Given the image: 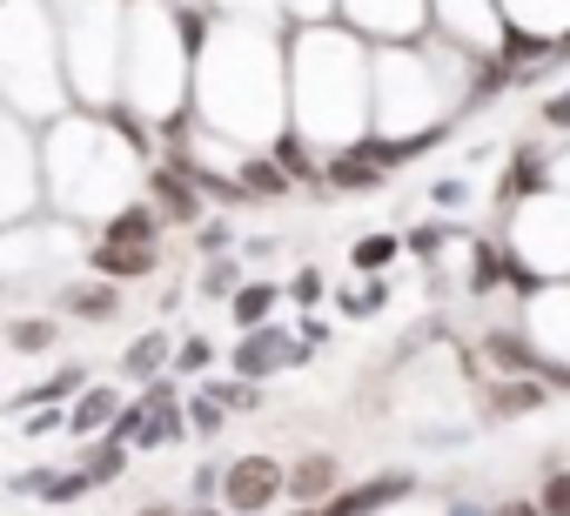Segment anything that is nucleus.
Here are the masks:
<instances>
[{"label": "nucleus", "instance_id": "nucleus-1", "mask_svg": "<svg viewBox=\"0 0 570 516\" xmlns=\"http://www.w3.org/2000/svg\"><path fill=\"white\" fill-rule=\"evenodd\" d=\"M282 489H289V469H282L275 456H262V449H255V456H235L228 476H222V503H228L235 516H262Z\"/></svg>", "mask_w": 570, "mask_h": 516}, {"label": "nucleus", "instance_id": "nucleus-2", "mask_svg": "<svg viewBox=\"0 0 570 516\" xmlns=\"http://www.w3.org/2000/svg\"><path fill=\"white\" fill-rule=\"evenodd\" d=\"M296 363H309V343H303V336H282V329H242V343H235V376H242V383H262V376L296 369Z\"/></svg>", "mask_w": 570, "mask_h": 516}, {"label": "nucleus", "instance_id": "nucleus-3", "mask_svg": "<svg viewBox=\"0 0 570 516\" xmlns=\"http://www.w3.org/2000/svg\"><path fill=\"white\" fill-rule=\"evenodd\" d=\"M155 262H161L155 241H95V276L101 282H141V276H155Z\"/></svg>", "mask_w": 570, "mask_h": 516}, {"label": "nucleus", "instance_id": "nucleus-4", "mask_svg": "<svg viewBox=\"0 0 570 516\" xmlns=\"http://www.w3.org/2000/svg\"><path fill=\"white\" fill-rule=\"evenodd\" d=\"M148 195H155V215L161 221H195L202 215V188L188 181V168H155Z\"/></svg>", "mask_w": 570, "mask_h": 516}, {"label": "nucleus", "instance_id": "nucleus-5", "mask_svg": "<svg viewBox=\"0 0 570 516\" xmlns=\"http://www.w3.org/2000/svg\"><path fill=\"white\" fill-rule=\"evenodd\" d=\"M336 483H343V463H336L330 449H309V456L289 469V496H296V503H309V509H316Z\"/></svg>", "mask_w": 570, "mask_h": 516}, {"label": "nucleus", "instance_id": "nucleus-6", "mask_svg": "<svg viewBox=\"0 0 570 516\" xmlns=\"http://www.w3.org/2000/svg\"><path fill=\"white\" fill-rule=\"evenodd\" d=\"M61 316H75V322H115L121 316V296H115V282H75V289H61Z\"/></svg>", "mask_w": 570, "mask_h": 516}, {"label": "nucleus", "instance_id": "nucleus-7", "mask_svg": "<svg viewBox=\"0 0 570 516\" xmlns=\"http://www.w3.org/2000/svg\"><path fill=\"white\" fill-rule=\"evenodd\" d=\"M14 489L21 496H41V503H81L95 483L81 469H28V476H14Z\"/></svg>", "mask_w": 570, "mask_h": 516}, {"label": "nucleus", "instance_id": "nucleus-8", "mask_svg": "<svg viewBox=\"0 0 570 516\" xmlns=\"http://www.w3.org/2000/svg\"><path fill=\"white\" fill-rule=\"evenodd\" d=\"M543 403H550V389H543L537 376H517V383H497V389H490L483 416H497V423H503V416H530V409H543Z\"/></svg>", "mask_w": 570, "mask_h": 516}, {"label": "nucleus", "instance_id": "nucleus-9", "mask_svg": "<svg viewBox=\"0 0 570 516\" xmlns=\"http://www.w3.org/2000/svg\"><path fill=\"white\" fill-rule=\"evenodd\" d=\"M403 496H410V476H383V483H363V489L336 496L330 509H336V516H370V509H383V503H403Z\"/></svg>", "mask_w": 570, "mask_h": 516}, {"label": "nucleus", "instance_id": "nucleus-10", "mask_svg": "<svg viewBox=\"0 0 570 516\" xmlns=\"http://www.w3.org/2000/svg\"><path fill=\"white\" fill-rule=\"evenodd\" d=\"M115 409H121V396L95 383V389H81V403H75V416H68V429H75V436H95L101 423H115Z\"/></svg>", "mask_w": 570, "mask_h": 516}, {"label": "nucleus", "instance_id": "nucleus-11", "mask_svg": "<svg viewBox=\"0 0 570 516\" xmlns=\"http://www.w3.org/2000/svg\"><path fill=\"white\" fill-rule=\"evenodd\" d=\"M161 363H168V336H135V343H128V356H121V376L155 383V376H161Z\"/></svg>", "mask_w": 570, "mask_h": 516}, {"label": "nucleus", "instance_id": "nucleus-12", "mask_svg": "<svg viewBox=\"0 0 570 516\" xmlns=\"http://www.w3.org/2000/svg\"><path fill=\"white\" fill-rule=\"evenodd\" d=\"M268 309H275V289H268V282H242V289L228 296V316H235L242 329H262Z\"/></svg>", "mask_w": 570, "mask_h": 516}, {"label": "nucleus", "instance_id": "nucleus-13", "mask_svg": "<svg viewBox=\"0 0 570 516\" xmlns=\"http://www.w3.org/2000/svg\"><path fill=\"white\" fill-rule=\"evenodd\" d=\"M483 356H490L497 369H510V376H530V369H537V356H530V343H523V336H510V329H497V336L483 343Z\"/></svg>", "mask_w": 570, "mask_h": 516}, {"label": "nucleus", "instance_id": "nucleus-14", "mask_svg": "<svg viewBox=\"0 0 570 516\" xmlns=\"http://www.w3.org/2000/svg\"><path fill=\"white\" fill-rule=\"evenodd\" d=\"M81 476H88V483H115V476H128V443H115V436L95 443V449L81 456Z\"/></svg>", "mask_w": 570, "mask_h": 516}, {"label": "nucleus", "instance_id": "nucleus-15", "mask_svg": "<svg viewBox=\"0 0 570 516\" xmlns=\"http://www.w3.org/2000/svg\"><path fill=\"white\" fill-rule=\"evenodd\" d=\"M235 181H242V195H262V201H282V195H289V175H282L275 161H248Z\"/></svg>", "mask_w": 570, "mask_h": 516}, {"label": "nucleus", "instance_id": "nucleus-16", "mask_svg": "<svg viewBox=\"0 0 570 516\" xmlns=\"http://www.w3.org/2000/svg\"><path fill=\"white\" fill-rule=\"evenodd\" d=\"M330 181H336V188H350V195H363V188H383V168H370V161H356V155L343 148V155L330 161Z\"/></svg>", "mask_w": 570, "mask_h": 516}, {"label": "nucleus", "instance_id": "nucleus-17", "mask_svg": "<svg viewBox=\"0 0 570 516\" xmlns=\"http://www.w3.org/2000/svg\"><path fill=\"white\" fill-rule=\"evenodd\" d=\"M155 235H161L155 208H121V215L108 221V235H101V241H155Z\"/></svg>", "mask_w": 570, "mask_h": 516}, {"label": "nucleus", "instance_id": "nucleus-18", "mask_svg": "<svg viewBox=\"0 0 570 516\" xmlns=\"http://www.w3.org/2000/svg\"><path fill=\"white\" fill-rule=\"evenodd\" d=\"M537 181H543V161H537V148H523V155L510 161V175H503V201H523V195H537Z\"/></svg>", "mask_w": 570, "mask_h": 516}, {"label": "nucleus", "instance_id": "nucleus-19", "mask_svg": "<svg viewBox=\"0 0 570 516\" xmlns=\"http://www.w3.org/2000/svg\"><path fill=\"white\" fill-rule=\"evenodd\" d=\"M75 389H81V369H61L55 383H35V389H28V396L14 403V409H55V403H68Z\"/></svg>", "mask_w": 570, "mask_h": 516}, {"label": "nucleus", "instance_id": "nucleus-20", "mask_svg": "<svg viewBox=\"0 0 570 516\" xmlns=\"http://www.w3.org/2000/svg\"><path fill=\"white\" fill-rule=\"evenodd\" d=\"M396 248H403L396 235H363V241L350 248V262H356V269H390V262H396Z\"/></svg>", "mask_w": 570, "mask_h": 516}, {"label": "nucleus", "instance_id": "nucleus-21", "mask_svg": "<svg viewBox=\"0 0 570 516\" xmlns=\"http://www.w3.org/2000/svg\"><path fill=\"white\" fill-rule=\"evenodd\" d=\"M208 396H215L222 409H235V416L262 409V389H255V383H242V376H235V383H208Z\"/></svg>", "mask_w": 570, "mask_h": 516}, {"label": "nucleus", "instance_id": "nucleus-22", "mask_svg": "<svg viewBox=\"0 0 570 516\" xmlns=\"http://www.w3.org/2000/svg\"><path fill=\"white\" fill-rule=\"evenodd\" d=\"M181 416H188V429H195V436H215V429L228 423V409H222L208 389H202V396H188V409H181Z\"/></svg>", "mask_w": 570, "mask_h": 516}, {"label": "nucleus", "instance_id": "nucleus-23", "mask_svg": "<svg viewBox=\"0 0 570 516\" xmlns=\"http://www.w3.org/2000/svg\"><path fill=\"white\" fill-rule=\"evenodd\" d=\"M497 276H503L497 248H490V241H476V255H470V289H476V296H490V289H497Z\"/></svg>", "mask_w": 570, "mask_h": 516}, {"label": "nucleus", "instance_id": "nucleus-24", "mask_svg": "<svg viewBox=\"0 0 570 516\" xmlns=\"http://www.w3.org/2000/svg\"><path fill=\"white\" fill-rule=\"evenodd\" d=\"M21 356H48L55 349V322H14V336H8Z\"/></svg>", "mask_w": 570, "mask_h": 516}, {"label": "nucleus", "instance_id": "nucleus-25", "mask_svg": "<svg viewBox=\"0 0 570 516\" xmlns=\"http://www.w3.org/2000/svg\"><path fill=\"white\" fill-rule=\"evenodd\" d=\"M537 509H543V516H570V469H550V476H543Z\"/></svg>", "mask_w": 570, "mask_h": 516}, {"label": "nucleus", "instance_id": "nucleus-26", "mask_svg": "<svg viewBox=\"0 0 570 516\" xmlns=\"http://www.w3.org/2000/svg\"><path fill=\"white\" fill-rule=\"evenodd\" d=\"M202 296L215 302V296H235V262L228 255H208V269H202Z\"/></svg>", "mask_w": 570, "mask_h": 516}, {"label": "nucleus", "instance_id": "nucleus-27", "mask_svg": "<svg viewBox=\"0 0 570 516\" xmlns=\"http://www.w3.org/2000/svg\"><path fill=\"white\" fill-rule=\"evenodd\" d=\"M208 356H215V343H208V336L175 343V369H181V376H202V369H208Z\"/></svg>", "mask_w": 570, "mask_h": 516}, {"label": "nucleus", "instance_id": "nucleus-28", "mask_svg": "<svg viewBox=\"0 0 570 516\" xmlns=\"http://www.w3.org/2000/svg\"><path fill=\"white\" fill-rule=\"evenodd\" d=\"M383 302H390V289H383V282H363V289H350V296H343V309H350V316H376Z\"/></svg>", "mask_w": 570, "mask_h": 516}, {"label": "nucleus", "instance_id": "nucleus-29", "mask_svg": "<svg viewBox=\"0 0 570 516\" xmlns=\"http://www.w3.org/2000/svg\"><path fill=\"white\" fill-rule=\"evenodd\" d=\"M289 302H303V309H316V302H323V269H303V276L289 282Z\"/></svg>", "mask_w": 570, "mask_h": 516}, {"label": "nucleus", "instance_id": "nucleus-30", "mask_svg": "<svg viewBox=\"0 0 570 516\" xmlns=\"http://www.w3.org/2000/svg\"><path fill=\"white\" fill-rule=\"evenodd\" d=\"M228 241H235V235H228V221H202V228H195V248H202V255H222Z\"/></svg>", "mask_w": 570, "mask_h": 516}, {"label": "nucleus", "instance_id": "nucleus-31", "mask_svg": "<svg viewBox=\"0 0 570 516\" xmlns=\"http://www.w3.org/2000/svg\"><path fill=\"white\" fill-rule=\"evenodd\" d=\"M436 241H443V228H416V235H410L416 255H436Z\"/></svg>", "mask_w": 570, "mask_h": 516}, {"label": "nucleus", "instance_id": "nucleus-32", "mask_svg": "<svg viewBox=\"0 0 570 516\" xmlns=\"http://www.w3.org/2000/svg\"><path fill=\"white\" fill-rule=\"evenodd\" d=\"M497 516H543V509H537V503H523V496H517V503H497Z\"/></svg>", "mask_w": 570, "mask_h": 516}, {"label": "nucleus", "instance_id": "nucleus-33", "mask_svg": "<svg viewBox=\"0 0 570 516\" xmlns=\"http://www.w3.org/2000/svg\"><path fill=\"white\" fill-rule=\"evenodd\" d=\"M135 516H181V509H168V503H141Z\"/></svg>", "mask_w": 570, "mask_h": 516}, {"label": "nucleus", "instance_id": "nucleus-34", "mask_svg": "<svg viewBox=\"0 0 570 516\" xmlns=\"http://www.w3.org/2000/svg\"><path fill=\"white\" fill-rule=\"evenodd\" d=\"M296 516H323V509H309V503H303V509H296Z\"/></svg>", "mask_w": 570, "mask_h": 516}, {"label": "nucleus", "instance_id": "nucleus-35", "mask_svg": "<svg viewBox=\"0 0 570 516\" xmlns=\"http://www.w3.org/2000/svg\"><path fill=\"white\" fill-rule=\"evenodd\" d=\"M195 516H215V509H195Z\"/></svg>", "mask_w": 570, "mask_h": 516}, {"label": "nucleus", "instance_id": "nucleus-36", "mask_svg": "<svg viewBox=\"0 0 570 516\" xmlns=\"http://www.w3.org/2000/svg\"><path fill=\"white\" fill-rule=\"evenodd\" d=\"M456 516H476V509H456Z\"/></svg>", "mask_w": 570, "mask_h": 516}]
</instances>
